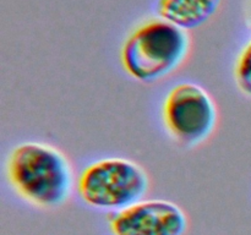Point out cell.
Masks as SVG:
<instances>
[{
    "label": "cell",
    "mask_w": 251,
    "mask_h": 235,
    "mask_svg": "<svg viewBox=\"0 0 251 235\" xmlns=\"http://www.w3.org/2000/svg\"><path fill=\"white\" fill-rule=\"evenodd\" d=\"M223 0H157L156 14L161 19L189 31L210 21Z\"/></svg>",
    "instance_id": "obj_6"
},
{
    "label": "cell",
    "mask_w": 251,
    "mask_h": 235,
    "mask_svg": "<svg viewBox=\"0 0 251 235\" xmlns=\"http://www.w3.org/2000/svg\"><path fill=\"white\" fill-rule=\"evenodd\" d=\"M112 235H184L188 215L167 200H141L113 212L108 220Z\"/></svg>",
    "instance_id": "obj_5"
},
{
    "label": "cell",
    "mask_w": 251,
    "mask_h": 235,
    "mask_svg": "<svg viewBox=\"0 0 251 235\" xmlns=\"http://www.w3.org/2000/svg\"><path fill=\"white\" fill-rule=\"evenodd\" d=\"M7 184L21 200L38 208H56L70 198L75 176L68 157L44 142L25 141L5 161Z\"/></svg>",
    "instance_id": "obj_1"
},
{
    "label": "cell",
    "mask_w": 251,
    "mask_h": 235,
    "mask_svg": "<svg viewBox=\"0 0 251 235\" xmlns=\"http://www.w3.org/2000/svg\"><path fill=\"white\" fill-rule=\"evenodd\" d=\"M190 49L188 31L157 16L140 24L126 37L120 49V63L130 77L151 83L178 70Z\"/></svg>",
    "instance_id": "obj_2"
},
{
    "label": "cell",
    "mask_w": 251,
    "mask_h": 235,
    "mask_svg": "<svg viewBox=\"0 0 251 235\" xmlns=\"http://www.w3.org/2000/svg\"><path fill=\"white\" fill-rule=\"evenodd\" d=\"M149 188L146 170L124 157H105L91 162L76 181L78 196L88 207L112 213L144 200Z\"/></svg>",
    "instance_id": "obj_3"
},
{
    "label": "cell",
    "mask_w": 251,
    "mask_h": 235,
    "mask_svg": "<svg viewBox=\"0 0 251 235\" xmlns=\"http://www.w3.org/2000/svg\"><path fill=\"white\" fill-rule=\"evenodd\" d=\"M233 75L238 90L251 98V38L238 53Z\"/></svg>",
    "instance_id": "obj_7"
},
{
    "label": "cell",
    "mask_w": 251,
    "mask_h": 235,
    "mask_svg": "<svg viewBox=\"0 0 251 235\" xmlns=\"http://www.w3.org/2000/svg\"><path fill=\"white\" fill-rule=\"evenodd\" d=\"M162 121L169 136L178 143L195 147L215 132L218 110L210 93L195 82L172 86L162 102Z\"/></svg>",
    "instance_id": "obj_4"
}]
</instances>
